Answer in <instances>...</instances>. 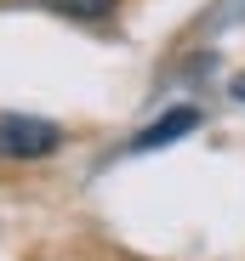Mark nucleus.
Segmentation results:
<instances>
[{
  "label": "nucleus",
  "mask_w": 245,
  "mask_h": 261,
  "mask_svg": "<svg viewBox=\"0 0 245 261\" xmlns=\"http://www.w3.org/2000/svg\"><path fill=\"white\" fill-rule=\"evenodd\" d=\"M63 148V130L34 114H0V153L6 159H46Z\"/></svg>",
  "instance_id": "f257e3e1"
},
{
  "label": "nucleus",
  "mask_w": 245,
  "mask_h": 261,
  "mask_svg": "<svg viewBox=\"0 0 245 261\" xmlns=\"http://www.w3.org/2000/svg\"><path fill=\"white\" fill-rule=\"evenodd\" d=\"M199 125V108H171V114H160L143 137L131 142V148H166V142H177V137H188V130Z\"/></svg>",
  "instance_id": "f03ea898"
},
{
  "label": "nucleus",
  "mask_w": 245,
  "mask_h": 261,
  "mask_svg": "<svg viewBox=\"0 0 245 261\" xmlns=\"http://www.w3.org/2000/svg\"><path fill=\"white\" fill-rule=\"evenodd\" d=\"M120 6V0H57V12L63 17H80V23H97V17H108Z\"/></svg>",
  "instance_id": "7ed1b4c3"
},
{
  "label": "nucleus",
  "mask_w": 245,
  "mask_h": 261,
  "mask_svg": "<svg viewBox=\"0 0 245 261\" xmlns=\"http://www.w3.org/2000/svg\"><path fill=\"white\" fill-rule=\"evenodd\" d=\"M234 97H239V102H245V74H239V80H234Z\"/></svg>",
  "instance_id": "20e7f679"
}]
</instances>
